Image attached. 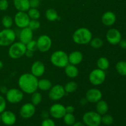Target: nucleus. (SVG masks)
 <instances>
[{
    "mask_svg": "<svg viewBox=\"0 0 126 126\" xmlns=\"http://www.w3.org/2000/svg\"><path fill=\"white\" fill-rule=\"evenodd\" d=\"M38 78L32 73H24L21 75L18 80V85L21 91L27 94H32L37 91L38 87Z\"/></svg>",
    "mask_w": 126,
    "mask_h": 126,
    "instance_id": "1",
    "label": "nucleus"
},
{
    "mask_svg": "<svg viewBox=\"0 0 126 126\" xmlns=\"http://www.w3.org/2000/svg\"><path fill=\"white\" fill-rule=\"evenodd\" d=\"M92 38V33L88 28H79L73 34V40L76 44L86 45L89 44Z\"/></svg>",
    "mask_w": 126,
    "mask_h": 126,
    "instance_id": "2",
    "label": "nucleus"
},
{
    "mask_svg": "<svg viewBox=\"0 0 126 126\" xmlns=\"http://www.w3.org/2000/svg\"><path fill=\"white\" fill-rule=\"evenodd\" d=\"M50 62L58 68H65L69 63L68 55L63 50H57L52 54Z\"/></svg>",
    "mask_w": 126,
    "mask_h": 126,
    "instance_id": "3",
    "label": "nucleus"
},
{
    "mask_svg": "<svg viewBox=\"0 0 126 126\" xmlns=\"http://www.w3.org/2000/svg\"><path fill=\"white\" fill-rule=\"evenodd\" d=\"M26 50V45L20 41L13 43L9 48V56L12 59H18L25 55Z\"/></svg>",
    "mask_w": 126,
    "mask_h": 126,
    "instance_id": "4",
    "label": "nucleus"
},
{
    "mask_svg": "<svg viewBox=\"0 0 126 126\" xmlns=\"http://www.w3.org/2000/svg\"><path fill=\"white\" fill-rule=\"evenodd\" d=\"M16 38V34L13 30L5 28L0 32V46H9L14 43Z\"/></svg>",
    "mask_w": 126,
    "mask_h": 126,
    "instance_id": "5",
    "label": "nucleus"
},
{
    "mask_svg": "<svg viewBox=\"0 0 126 126\" xmlns=\"http://www.w3.org/2000/svg\"><path fill=\"white\" fill-rule=\"evenodd\" d=\"M84 124L87 126H99L102 123V115L97 111H88L82 116Z\"/></svg>",
    "mask_w": 126,
    "mask_h": 126,
    "instance_id": "6",
    "label": "nucleus"
},
{
    "mask_svg": "<svg viewBox=\"0 0 126 126\" xmlns=\"http://www.w3.org/2000/svg\"><path fill=\"white\" fill-rule=\"evenodd\" d=\"M106 78V74L104 70L99 68L94 69L89 74V79L94 86H99L103 83Z\"/></svg>",
    "mask_w": 126,
    "mask_h": 126,
    "instance_id": "7",
    "label": "nucleus"
},
{
    "mask_svg": "<svg viewBox=\"0 0 126 126\" xmlns=\"http://www.w3.org/2000/svg\"><path fill=\"white\" fill-rule=\"evenodd\" d=\"M6 97L7 100L10 103L16 104L23 100L24 95L23 92L21 90L16 88H12L8 89L6 94Z\"/></svg>",
    "mask_w": 126,
    "mask_h": 126,
    "instance_id": "8",
    "label": "nucleus"
},
{
    "mask_svg": "<svg viewBox=\"0 0 126 126\" xmlns=\"http://www.w3.org/2000/svg\"><path fill=\"white\" fill-rule=\"evenodd\" d=\"M66 94L64 87L60 84H56L52 86L49 91L48 96L52 100L57 101L62 98Z\"/></svg>",
    "mask_w": 126,
    "mask_h": 126,
    "instance_id": "9",
    "label": "nucleus"
},
{
    "mask_svg": "<svg viewBox=\"0 0 126 126\" xmlns=\"http://www.w3.org/2000/svg\"><path fill=\"white\" fill-rule=\"evenodd\" d=\"M30 21L29 16L26 12L18 11L14 17V23L18 28H23L27 27Z\"/></svg>",
    "mask_w": 126,
    "mask_h": 126,
    "instance_id": "10",
    "label": "nucleus"
},
{
    "mask_svg": "<svg viewBox=\"0 0 126 126\" xmlns=\"http://www.w3.org/2000/svg\"><path fill=\"white\" fill-rule=\"evenodd\" d=\"M38 49L41 52H46L50 50L52 46V40L49 36L43 34L36 41Z\"/></svg>",
    "mask_w": 126,
    "mask_h": 126,
    "instance_id": "11",
    "label": "nucleus"
},
{
    "mask_svg": "<svg viewBox=\"0 0 126 126\" xmlns=\"http://www.w3.org/2000/svg\"><path fill=\"white\" fill-rule=\"evenodd\" d=\"M65 107L60 103H55L50 107L49 109V114L55 119H61L66 114Z\"/></svg>",
    "mask_w": 126,
    "mask_h": 126,
    "instance_id": "12",
    "label": "nucleus"
},
{
    "mask_svg": "<svg viewBox=\"0 0 126 126\" xmlns=\"http://www.w3.org/2000/svg\"><path fill=\"white\" fill-rule=\"evenodd\" d=\"M106 38L108 43L113 45H116L119 44L122 39L121 34L119 30L115 28L110 29L107 32Z\"/></svg>",
    "mask_w": 126,
    "mask_h": 126,
    "instance_id": "13",
    "label": "nucleus"
},
{
    "mask_svg": "<svg viewBox=\"0 0 126 126\" xmlns=\"http://www.w3.org/2000/svg\"><path fill=\"white\" fill-rule=\"evenodd\" d=\"M35 112V106L32 103H25L22 106L20 110V114L24 119H28L33 117Z\"/></svg>",
    "mask_w": 126,
    "mask_h": 126,
    "instance_id": "14",
    "label": "nucleus"
},
{
    "mask_svg": "<svg viewBox=\"0 0 126 126\" xmlns=\"http://www.w3.org/2000/svg\"><path fill=\"white\" fill-rule=\"evenodd\" d=\"M86 98L88 102L95 103L102 100V93L99 89L92 88L88 90L86 94Z\"/></svg>",
    "mask_w": 126,
    "mask_h": 126,
    "instance_id": "15",
    "label": "nucleus"
},
{
    "mask_svg": "<svg viewBox=\"0 0 126 126\" xmlns=\"http://www.w3.org/2000/svg\"><path fill=\"white\" fill-rule=\"evenodd\" d=\"M33 38V31L29 27L22 28L19 33V39L21 43L24 44H27L32 40Z\"/></svg>",
    "mask_w": 126,
    "mask_h": 126,
    "instance_id": "16",
    "label": "nucleus"
},
{
    "mask_svg": "<svg viewBox=\"0 0 126 126\" xmlns=\"http://www.w3.org/2000/svg\"><path fill=\"white\" fill-rule=\"evenodd\" d=\"M45 72V65L42 62L35 61L31 67V73L36 78L43 76Z\"/></svg>",
    "mask_w": 126,
    "mask_h": 126,
    "instance_id": "17",
    "label": "nucleus"
},
{
    "mask_svg": "<svg viewBox=\"0 0 126 126\" xmlns=\"http://www.w3.org/2000/svg\"><path fill=\"white\" fill-rule=\"evenodd\" d=\"M1 121L6 126H12L16 123L17 118L13 112L11 111H4L1 114Z\"/></svg>",
    "mask_w": 126,
    "mask_h": 126,
    "instance_id": "18",
    "label": "nucleus"
},
{
    "mask_svg": "<svg viewBox=\"0 0 126 126\" xmlns=\"http://www.w3.org/2000/svg\"><path fill=\"white\" fill-rule=\"evenodd\" d=\"M83 60L82 52L78 50H75L70 53L68 55L69 63L74 65H78L81 63Z\"/></svg>",
    "mask_w": 126,
    "mask_h": 126,
    "instance_id": "19",
    "label": "nucleus"
},
{
    "mask_svg": "<svg viewBox=\"0 0 126 126\" xmlns=\"http://www.w3.org/2000/svg\"><path fill=\"white\" fill-rule=\"evenodd\" d=\"M116 17V15L111 11H108L103 14L102 17V22L105 25L111 26L115 23Z\"/></svg>",
    "mask_w": 126,
    "mask_h": 126,
    "instance_id": "20",
    "label": "nucleus"
},
{
    "mask_svg": "<svg viewBox=\"0 0 126 126\" xmlns=\"http://www.w3.org/2000/svg\"><path fill=\"white\" fill-rule=\"evenodd\" d=\"M14 5L18 11L26 12L30 8L29 0H14Z\"/></svg>",
    "mask_w": 126,
    "mask_h": 126,
    "instance_id": "21",
    "label": "nucleus"
},
{
    "mask_svg": "<svg viewBox=\"0 0 126 126\" xmlns=\"http://www.w3.org/2000/svg\"><path fill=\"white\" fill-rule=\"evenodd\" d=\"M65 73L68 77L73 79L78 76L79 70L76 65L68 63L65 67Z\"/></svg>",
    "mask_w": 126,
    "mask_h": 126,
    "instance_id": "22",
    "label": "nucleus"
},
{
    "mask_svg": "<svg viewBox=\"0 0 126 126\" xmlns=\"http://www.w3.org/2000/svg\"><path fill=\"white\" fill-rule=\"evenodd\" d=\"M96 103V111L100 115L107 114L108 111V105L107 102L100 100Z\"/></svg>",
    "mask_w": 126,
    "mask_h": 126,
    "instance_id": "23",
    "label": "nucleus"
},
{
    "mask_svg": "<svg viewBox=\"0 0 126 126\" xmlns=\"http://www.w3.org/2000/svg\"><path fill=\"white\" fill-rule=\"evenodd\" d=\"M52 86V84L51 81L47 79H41L40 80H38V89L41 91H49Z\"/></svg>",
    "mask_w": 126,
    "mask_h": 126,
    "instance_id": "24",
    "label": "nucleus"
},
{
    "mask_svg": "<svg viewBox=\"0 0 126 126\" xmlns=\"http://www.w3.org/2000/svg\"><path fill=\"white\" fill-rule=\"evenodd\" d=\"M97 65L98 66V68L105 71L109 68L110 62L107 58L102 57L97 60Z\"/></svg>",
    "mask_w": 126,
    "mask_h": 126,
    "instance_id": "25",
    "label": "nucleus"
},
{
    "mask_svg": "<svg viewBox=\"0 0 126 126\" xmlns=\"http://www.w3.org/2000/svg\"><path fill=\"white\" fill-rule=\"evenodd\" d=\"M46 17L48 20L53 22V21H55L58 19L59 15H58L57 12L55 9L50 8L48 9L46 11Z\"/></svg>",
    "mask_w": 126,
    "mask_h": 126,
    "instance_id": "26",
    "label": "nucleus"
},
{
    "mask_svg": "<svg viewBox=\"0 0 126 126\" xmlns=\"http://www.w3.org/2000/svg\"><path fill=\"white\" fill-rule=\"evenodd\" d=\"M78 84L75 81H70V82H67L64 86V89H65V92L68 94L73 93L77 90Z\"/></svg>",
    "mask_w": 126,
    "mask_h": 126,
    "instance_id": "27",
    "label": "nucleus"
},
{
    "mask_svg": "<svg viewBox=\"0 0 126 126\" xmlns=\"http://www.w3.org/2000/svg\"><path fill=\"white\" fill-rule=\"evenodd\" d=\"M43 99L42 95L39 92H38L37 91L34 92L32 94L31 97V102L32 104L34 105V106H37L41 103Z\"/></svg>",
    "mask_w": 126,
    "mask_h": 126,
    "instance_id": "28",
    "label": "nucleus"
},
{
    "mask_svg": "<svg viewBox=\"0 0 126 126\" xmlns=\"http://www.w3.org/2000/svg\"><path fill=\"white\" fill-rule=\"evenodd\" d=\"M63 121L65 124L69 126H71L76 121L75 116L73 113H66L63 117Z\"/></svg>",
    "mask_w": 126,
    "mask_h": 126,
    "instance_id": "29",
    "label": "nucleus"
},
{
    "mask_svg": "<svg viewBox=\"0 0 126 126\" xmlns=\"http://www.w3.org/2000/svg\"><path fill=\"white\" fill-rule=\"evenodd\" d=\"M116 69L118 73L123 76H126V62L121 61L117 63Z\"/></svg>",
    "mask_w": 126,
    "mask_h": 126,
    "instance_id": "30",
    "label": "nucleus"
},
{
    "mask_svg": "<svg viewBox=\"0 0 126 126\" xmlns=\"http://www.w3.org/2000/svg\"><path fill=\"white\" fill-rule=\"evenodd\" d=\"M89 44L94 49H99L103 46V41L100 38H92Z\"/></svg>",
    "mask_w": 126,
    "mask_h": 126,
    "instance_id": "31",
    "label": "nucleus"
},
{
    "mask_svg": "<svg viewBox=\"0 0 126 126\" xmlns=\"http://www.w3.org/2000/svg\"><path fill=\"white\" fill-rule=\"evenodd\" d=\"M28 15L30 19L38 20L40 17V12L37 8H30L28 11Z\"/></svg>",
    "mask_w": 126,
    "mask_h": 126,
    "instance_id": "32",
    "label": "nucleus"
},
{
    "mask_svg": "<svg viewBox=\"0 0 126 126\" xmlns=\"http://www.w3.org/2000/svg\"><path fill=\"white\" fill-rule=\"evenodd\" d=\"M1 22L5 28H10L13 25V19L11 16H5L2 17Z\"/></svg>",
    "mask_w": 126,
    "mask_h": 126,
    "instance_id": "33",
    "label": "nucleus"
},
{
    "mask_svg": "<svg viewBox=\"0 0 126 126\" xmlns=\"http://www.w3.org/2000/svg\"><path fill=\"white\" fill-rule=\"evenodd\" d=\"M114 119L112 116L110 114H103L102 116V123L106 126H110L113 123Z\"/></svg>",
    "mask_w": 126,
    "mask_h": 126,
    "instance_id": "34",
    "label": "nucleus"
},
{
    "mask_svg": "<svg viewBox=\"0 0 126 126\" xmlns=\"http://www.w3.org/2000/svg\"><path fill=\"white\" fill-rule=\"evenodd\" d=\"M41 27V23L38 20L30 19L28 27H29L32 30L34 31L38 30Z\"/></svg>",
    "mask_w": 126,
    "mask_h": 126,
    "instance_id": "35",
    "label": "nucleus"
},
{
    "mask_svg": "<svg viewBox=\"0 0 126 126\" xmlns=\"http://www.w3.org/2000/svg\"><path fill=\"white\" fill-rule=\"evenodd\" d=\"M27 50H30L34 52V51L38 49V46H37V42L35 40H32L29 43L26 44Z\"/></svg>",
    "mask_w": 126,
    "mask_h": 126,
    "instance_id": "36",
    "label": "nucleus"
},
{
    "mask_svg": "<svg viewBox=\"0 0 126 126\" xmlns=\"http://www.w3.org/2000/svg\"><path fill=\"white\" fill-rule=\"evenodd\" d=\"M6 108V99L2 96L0 95V114L5 111Z\"/></svg>",
    "mask_w": 126,
    "mask_h": 126,
    "instance_id": "37",
    "label": "nucleus"
},
{
    "mask_svg": "<svg viewBox=\"0 0 126 126\" xmlns=\"http://www.w3.org/2000/svg\"><path fill=\"white\" fill-rule=\"evenodd\" d=\"M41 126H56L54 121L49 118L44 119L41 123Z\"/></svg>",
    "mask_w": 126,
    "mask_h": 126,
    "instance_id": "38",
    "label": "nucleus"
},
{
    "mask_svg": "<svg viewBox=\"0 0 126 126\" xmlns=\"http://www.w3.org/2000/svg\"><path fill=\"white\" fill-rule=\"evenodd\" d=\"M8 7L9 2L7 0H0V11H6Z\"/></svg>",
    "mask_w": 126,
    "mask_h": 126,
    "instance_id": "39",
    "label": "nucleus"
},
{
    "mask_svg": "<svg viewBox=\"0 0 126 126\" xmlns=\"http://www.w3.org/2000/svg\"><path fill=\"white\" fill-rule=\"evenodd\" d=\"M31 8H37L39 7L40 1L39 0H29Z\"/></svg>",
    "mask_w": 126,
    "mask_h": 126,
    "instance_id": "40",
    "label": "nucleus"
},
{
    "mask_svg": "<svg viewBox=\"0 0 126 126\" xmlns=\"http://www.w3.org/2000/svg\"><path fill=\"white\" fill-rule=\"evenodd\" d=\"M66 113H73L75 111V107L72 105H68L65 107Z\"/></svg>",
    "mask_w": 126,
    "mask_h": 126,
    "instance_id": "41",
    "label": "nucleus"
},
{
    "mask_svg": "<svg viewBox=\"0 0 126 126\" xmlns=\"http://www.w3.org/2000/svg\"><path fill=\"white\" fill-rule=\"evenodd\" d=\"M119 44L121 47L124 49H126V39H121Z\"/></svg>",
    "mask_w": 126,
    "mask_h": 126,
    "instance_id": "42",
    "label": "nucleus"
},
{
    "mask_svg": "<svg viewBox=\"0 0 126 126\" xmlns=\"http://www.w3.org/2000/svg\"><path fill=\"white\" fill-rule=\"evenodd\" d=\"M25 55L26 57H27L32 58L33 57V55H34V54H33V52L30 51V50H26Z\"/></svg>",
    "mask_w": 126,
    "mask_h": 126,
    "instance_id": "43",
    "label": "nucleus"
},
{
    "mask_svg": "<svg viewBox=\"0 0 126 126\" xmlns=\"http://www.w3.org/2000/svg\"><path fill=\"white\" fill-rule=\"evenodd\" d=\"M49 114H50L48 113V111H43L41 113V116L44 119H47V118H49Z\"/></svg>",
    "mask_w": 126,
    "mask_h": 126,
    "instance_id": "44",
    "label": "nucleus"
},
{
    "mask_svg": "<svg viewBox=\"0 0 126 126\" xmlns=\"http://www.w3.org/2000/svg\"><path fill=\"white\" fill-rule=\"evenodd\" d=\"M7 91H8V89H7V88L6 87V86H2L0 87V92H1L2 94H6V92H7Z\"/></svg>",
    "mask_w": 126,
    "mask_h": 126,
    "instance_id": "45",
    "label": "nucleus"
},
{
    "mask_svg": "<svg viewBox=\"0 0 126 126\" xmlns=\"http://www.w3.org/2000/svg\"><path fill=\"white\" fill-rule=\"evenodd\" d=\"M87 102H88V101H87V100L86 99V98L85 97V98H81V100H80V104L82 106L86 105L87 103Z\"/></svg>",
    "mask_w": 126,
    "mask_h": 126,
    "instance_id": "46",
    "label": "nucleus"
},
{
    "mask_svg": "<svg viewBox=\"0 0 126 126\" xmlns=\"http://www.w3.org/2000/svg\"><path fill=\"white\" fill-rule=\"evenodd\" d=\"M71 126H84V124L81 122H75Z\"/></svg>",
    "mask_w": 126,
    "mask_h": 126,
    "instance_id": "47",
    "label": "nucleus"
},
{
    "mask_svg": "<svg viewBox=\"0 0 126 126\" xmlns=\"http://www.w3.org/2000/svg\"><path fill=\"white\" fill-rule=\"evenodd\" d=\"M3 66H4L3 63H2V61H1V60H0V70H1V69L3 68Z\"/></svg>",
    "mask_w": 126,
    "mask_h": 126,
    "instance_id": "48",
    "label": "nucleus"
},
{
    "mask_svg": "<svg viewBox=\"0 0 126 126\" xmlns=\"http://www.w3.org/2000/svg\"><path fill=\"white\" fill-rule=\"evenodd\" d=\"M1 122V114H0V123Z\"/></svg>",
    "mask_w": 126,
    "mask_h": 126,
    "instance_id": "49",
    "label": "nucleus"
},
{
    "mask_svg": "<svg viewBox=\"0 0 126 126\" xmlns=\"http://www.w3.org/2000/svg\"><path fill=\"white\" fill-rule=\"evenodd\" d=\"M39 1H42V0H39Z\"/></svg>",
    "mask_w": 126,
    "mask_h": 126,
    "instance_id": "50",
    "label": "nucleus"
}]
</instances>
